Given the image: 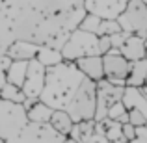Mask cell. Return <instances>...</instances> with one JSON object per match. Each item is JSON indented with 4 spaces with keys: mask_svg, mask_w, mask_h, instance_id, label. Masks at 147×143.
<instances>
[{
    "mask_svg": "<svg viewBox=\"0 0 147 143\" xmlns=\"http://www.w3.org/2000/svg\"><path fill=\"white\" fill-rule=\"evenodd\" d=\"M134 141L147 143V125H140V126H136V138H134Z\"/></svg>",
    "mask_w": 147,
    "mask_h": 143,
    "instance_id": "83f0119b",
    "label": "cell"
},
{
    "mask_svg": "<svg viewBox=\"0 0 147 143\" xmlns=\"http://www.w3.org/2000/svg\"><path fill=\"white\" fill-rule=\"evenodd\" d=\"M115 19H117L121 30L142 36L144 39L147 37V2L145 0H129L125 9Z\"/></svg>",
    "mask_w": 147,
    "mask_h": 143,
    "instance_id": "5b68a950",
    "label": "cell"
},
{
    "mask_svg": "<svg viewBox=\"0 0 147 143\" xmlns=\"http://www.w3.org/2000/svg\"><path fill=\"white\" fill-rule=\"evenodd\" d=\"M7 82V78H6V71H0V89L4 87V84Z\"/></svg>",
    "mask_w": 147,
    "mask_h": 143,
    "instance_id": "4dcf8cb0",
    "label": "cell"
},
{
    "mask_svg": "<svg viewBox=\"0 0 147 143\" xmlns=\"http://www.w3.org/2000/svg\"><path fill=\"white\" fill-rule=\"evenodd\" d=\"M95 106H97V82L84 76L63 110L69 113L73 123H78L86 121V119H93Z\"/></svg>",
    "mask_w": 147,
    "mask_h": 143,
    "instance_id": "7a4b0ae2",
    "label": "cell"
},
{
    "mask_svg": "<svg viewBox=\"0 0 147 143\" xmlns=\"http://www.w3.org/2000/svg\"><path fill=\"white\" fill-rule=\"evenodd\" d=\"M119 52L129 61L142 60V58H145V39L142 36H136V34H129L123 41V45L119 47Z\"/></svg>",
    "mask_w": 147,
    "mask_h": 143,
    "instance_id": "7c38bea8",
    "label": "cell"
},
{
    "mask_svg": "<svg viewBox=\"0 0 147 143\" xmlns=\"http://www.w3.org/2000/svg\"><path fill=\"white\" fill-rule=\"evenodd\" d=\"M21 143H58L69 141L63 134H60L49 121H28L22 132L19 134Z\"/></svg>",
    "mask_w": 147,
    "mask_h": 143,
    "instance_id": "8992f818",
    "label": "cell"
},
{
    "mask_svg": "<svg viewBox=\"0 0 147 143\" xmlns=\"http://www.w3.org/2000/svg\"><path fill=\"white\" fill-rule=\"evenodd\" d=\"M127 36H129V32H125V30H119V32L112 34V36H110V43H112V48H119V47H121Z\"/></svg>",
    "mask_w": 147,
    "mask_h": 143,
    "instance_id": "4316f807",
    "label": "cell"
},
{
    "mask_svg": "<svg viewBox=\"0 0 147 143\" xmlns=\"http://www.w3.org/2000/svg\"><path fill=\"white\" fill-rule=\"evenodd\" d=\"M121 132H123L125 141H134V138H136V126L130 125V123L127 121V123H123V125H121Z\"/></svg>",
    "mask_w": 147,
    "mask_h": 143,
    "instance_id": "484cf974",
    "label": "cell"
},
{
    "mask_svg": "<svg viewBox=\"0 0 147 143\" xmlns=\"http://www.w3.org/2000/svg\"><path fill=\"white\" fill-rule=\"evenodd\" d=\"M112 48V43H110V36H99V50L100 54L108 52Z\"/></svg>",
    "mask_w": 147,
    "mask_h": 143,
    "instance_id": "f1b7e54d",
    "label": "cell"
},
{
    "mask_svg": "<svg viewBox=\"0 0 147 143\" xmlns=\"http://www.w3.org/2000/svg\"><path fill=\"white\" fill-rule=\"evenodd\" d=\"M145 84H147V82H145Z\"/></svg>",
    "mask_w": 147,
    "mask_h": 143,
    "instance_id": "d6a6232c",
    "label": "cell"
},
{
    "mask_svg": "<svg viewBox=\"0 0 147 143\" xmlns=\"http://www.w3.org/2000/svg\"><path fill=\"white\" fill-rule=\"evenodd\" d=\"M37 48H39L37 43L26 39H13L6 52L11 56V60H32V58H36Z\"/></svg>",
    "mask_w": 147,
    "mask_h": 143,
    "instance_id": "4fadbf2b",
    "label": "cell"
},
{
    "mask_svg": "<svg viewBox=\"0 0 147 143\" xmlns=\"http://www.w3.org/2000/svg\"><path fill=\"white\" fill-rule=\"evenodd\" d=\"M129 123L130 125H134V126H140V125H145L147 123V115L145 113H142L140 110H129Z\"/></svg>",
    "mask_w": 147,
    "mask_h": 143,
    "instance_id": "d4e9b609",
    "label": "cell"
},
{
    "mask_svg": "<svg viewBox=\"0 0 147 143\" xmlns=\"http://www.w3.org/2000/svg\"><path fill=\"white\" fill-rule=\"evenodd\" d=\"M121 26H119L117 19H102L99 24V30H97V36H112V34L119 32Z\"/></svg>",
    "mask_w": 147,
    "mask_h": 143,
    "instance_id": "cb8c5ba5",
    "label": "cell"
},
{
    "mask_svg": "<svg viewBox=\"0 0 147 143\" xmlns=\"http://www.w3.org/2000/svg\"><path fill=\"white\" fill-rule=\"evenodd\" d=\"M106 117L115 119V121H119V123H127L129 121V110H127V106L123 104V100H115L114 104L108 106Z\"/></svg>",
    "mask_w": 147,
    "mask_h": 143,
    "instance_id": "7402d4cb",
    "label": "cell"
},
{
    "mask_svg": "<svg viewBox=\"0 0 147 143\" xmlns=\"http://www.w3.org/2000/svg\"><path fill=\"white\" fill-rule=\"evenodd\" d=\"M102 56V69H104V78L110 80L112 84L125 86V78L129 75L130 61L119 52V48H110L108 52L100 54Z\"/></svg>",
    "mask_w": 147,
    "mask_h": 143,
    "instance_id": "52a82bcc",
    "label": "cell"
},
{
    "mask_svg": "<svg viewBox=\"0 0 147 143\" xmlns=\"http://www.w3.org/2000/svg\"><path fill=\"white\" fill-rule=\"evenodd\" d=\"M127 2L129 0H84V7L102 19H115L125 9Z\"/></svg>",
    "mask_w": 147,
    "mask_h": 143,
    "instance_id": "30bf717a",
    "label": "cell"
},
{
    "mask_svg": "<svg viewBox=\"0 0 147 143\" xmlns=\"http://www.w3.org/2000/svg\"><path fill=\"white\" fill-rule=\"evenodd\" d=\"M49 123L60 134H63V136L69 140V132H71V128H73V119L69 117V113L63 110V108H54V111H52V115H50Z\"/></svg>",
    "mask_w": 147,
    "mask_h": 143,
    "instance_id": "2e32d148",
    "label": "cell"
},
{
    "mask_svg": "<svg viewBox=\"0 0 147 143\" xmlns=\"http://www.w3.org/2000/svg\"><path fill=\"white\" fill-rule=\"evenodd\" d=\"M145 58H147V45H145Z\"/></svg>",
    "mask_w": 147,
    "mask_h": 143,
    "instance_id": "1f68e13d",
    "label": "cell"
},
{
    "mask_svg": "<svg viewBox=\"0 0 147 143\" xmlns=\"http://www.w3.org/2000/svg\"><path fill=\"white\" fill-rule=\"evenodd\" d=\"M0 99H6V100H11V102H21L26 99L24 93H22V89L19 86H15V84L11 82H6L4 84V87L0 89Z\"/></svg>",
    "mask_w": 147,
    "mask_h": 143,
    "instance_id": "44dd1931",
    "label": "cell"
},
{
    "mask_svg": "<svg viewBox=\"0 0 147 143\" xmlns=\"http://www.w3.org/2000/svg\"><path fill=\"white\" fill-rule=\"evenodd\" d=\"M61 50V56L67 61H75L78 58L84 56H91V54H100L99 50V36L97 34L86 32L82 28H75L69 34L67 41L63 43Z\"/></svg>",
    "mask_w": 147,
    "mask_h": 143,
    "instance_id": "277c9868",
    "label": "cell"
},
{
    "mask_svg": "<svg viewBox=\"0 0 147 143\" xmlns=\"http://www.w3.org/2000/svg\"><path fill=\"white\" fill-rule=\"evenodd\" d=\"M123 104L127 106V110H140L142 113L147 115V99L144 97V93L140 91V87L134 86H125L123 89V97H121Z\"/></svg>",
    "mask_w": 147,
    "mask_h": 143,
    "instance_id": "5bb4252c",
    "label": "cell"
},
{
    "mask_svg": "<svg viewBox=\"0 0 147 143\" xmlns=\"http://www.w3.org/2000/svg\"><path fill=\"white\" fill-rule=\"evenodd\" d=\"M11 56L7 52H2L0 54V71H7L9 69V65H11Z\"/></svg>",
    "mask_w": 147,
    "mask_h": 143,
    "instance_id": "f546056e",
    "label": "cell"
},
{
    "mask_svg": "<svg viewBox=\"0 0 147 143\" xmlns=\"http://www.w3.org/2000/svg\"><path fill=\"white\" fill-rule=\"evenodd\" d=\"M145 82H147V58L130 61V69H129V75L125 78V86L140 87Z\"/></svg>",
    "mask_w": 147,
    "mask_h": 143,
    "instance_id": "9a60e30c",
    "label": "cell"
},
{
    "mask_svg": "<svg viewBox=\"0 0 147 143\" xmlns=\"http://www.w3.org/2000/svg\"><path fill=\"white\" fill-rule=\"evenodd\" d=\"M36 60L41 61L45 67H50V65H56V63H60V61H63V56H61L60 48L49 47V45H39L37 54H36Z\"/></svg>",
    "mask_w": 147,
    "mask_h": 143,
    "instance_id": "e0dca14e",
    "label": "cell"
},
{
    "mask_svg": "<svg viewBox=\"0 0 147 143\" xmlns=\"http://www.w3.org/2000/svg\"><path fill=\"white\" fill-rule=\"evenodd\" d=\"M100 21H102V17H99L97 13L86 11V13H84V17H82V21L78 22V28L86 30V32H91V34H97Z\"/></svg>",
    "mask_w": 147,
    "mask_h": 143,
    "instance_id": "603a6c76",
    "label": "cell"
},
{
    "mask_svg": "<svg viewBox=\"0 0 147 143\" xmlns=\"http://www.w3.org/2000/svg\"><path fill=\"white\" fill-rule=\"evenodd\" d=\"M45 73H47V67L41 61H37L36 58L28 60L26 76H24V82L21 86L24 97H37L39 99L41 91H43V86H45Z\"/></svg>",
    "mask_w": 147,
    "mask_h": 143,
    "instance_id": "9c48e42d",
    "label": "cell"
},
{
    "mask_svg": "<svg viewBox=\"0 0 147 143\" xmlns=\"http://www.w3.org/2000/svg\"><path fill=\"white\" fill-rule=\"evenodd\" d=\"M123 89H125V86L112 84L106 78L97 80V106H95V115H93L95 121H100V119L106 117L108 106L114 104L115 100H121Z\"/></svg>",
    "mask_w": 147,
    "mask_h": 143,
    "instance_id": "ba28073f",
    "label": "cell"
},
{
    "mask_svg": "<svg viewBox=\"0 0 147 143\" xmlns=\"http://www.w3.org/2000/svg\"><path fill=\"white\" fill-rule=\"evenodd\" d=\"M52 111H54V108H50L47 102L37 99L36 102L26 110V115H28V121H49Z\"/></svg>",
    "mask_w": 147,
    "mask_h": 143,
    "instance_id": "d6986e66",
    "label": "cell"
},
{
    "mask_svg": "<svg viewBox=\"0 0 147 143\" xmlns=\"http://www.w3.org/2000/svg\"><path fill=\"white\" fill-rule=\"evenodd\" d=\"M26 67H28V60H13L11 65H9V69L6 71L7 82H11V84L21 87L22 82H24V76H26Z\"/></svg>",
    "mask_w": 147,
    "mask_h": 143,
    "instance_id": "ac0fdd59",
    "label": "cell"
},
{
    "mask_svg": "<svg viewBox=\"0 0 147 143\" xmlns=\"http://www.w3.org/2000/svg\"><path fill=\"white\" fill-rule=\"evenodd\" d=\"M28 123L26 108L21 102L0 99V140L2 141H17L19 134Z\"/></svg>",
    "mask_w": 147,
    "mask_h": 143,
    "instance_id": "3957f363",
    "label": "cell"
},
{
    "mask_svg": "<svg viewBox=\"0 0 147 143\" xmlns=\"http://www.w3.org/2000/svg\"><path fill=\"white\" fill-rule=\"evenodd\" d=\"M82 78L84 75L80 73L75 61L63 60L56 65H50L45 73V86L39 95V100L47 102L50 108H65L76 87L80 86Z\"/></svg>",
    "mask_w": 147,
    "mask_h": 143,
    "instance_id": "6da1fadb",
    "label": "cell"
},
{
    "mask_svg": "<svg viewBox=\"0 0 147 143\" xmlns=\"http://www.w3.org/2000/svg\"><path fill=\"white\" fill-rule=\"evenodd\" d=\"M100 123H102V128H104V136H106L108 141H125V138H123V132H121V125L123 123L115 121V119H110V117H104L100 119Z\"/></svg>",
    "mask_w": 147,
    "mask_h": 143,
    "instance_id": "ffe728a7",
    "label": "cell"
},
{
    "mask_svg": "<svg viewBox=\"0 0 147 143\" xmlns=\"http://www.w3.org/2000/svg\"><path fill=\"white\" fill-rule=\"evenodd\" d=\"M76 67L80 69L84 76L91 80H100L104 78V69H102V56L100 54H91V56H84V58H78L75 60Z\"/></svg>",
    "mask_w": 147,
    "mask_h": 143,
    "instance_id": "8fae6325",
    "label": "cell"
}]
</instances>
